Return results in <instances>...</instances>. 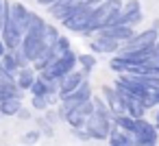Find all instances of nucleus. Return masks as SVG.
Masks as SVG:
<instances>
[{"label": "nucleus", "mask_w": 159, "mask_h": 146, "mask_svg": "<svg viewBox=\"0 0 159 146\" xmlns=\"http://www.w3.org/2000/svg\"><path fill=\"white\" fill-rule=\"evenodd\" d=\"M122 2L120 0H105V2L92 7V13H89V24H87V33H94V31H102L111 18L120 11Z\"/></svg>", "instance_id": "1"}, {"label": "nucleus", "mask_w": 159, "mask_h": 146, "mask_svg": "<svg viewBox=\"0 0 159 146\" xmlns=\"http://www.w3.org/2000/svg\"><path fill=\"white\" fill-rule=\"evenodd\" d=\"M133 144L135 146H155L157 144V129L146 120V118H139L133 122Z\"/></svg>", "instance_id": "2"}, {"label": "nucleus", "mask_w": 159, "mask_h": 146, "mask_svg": "<svg viewBox=\"0 0 159 146\" xmlns=\"http://www.w3.org/2000/svg\"><path fill=\"white\" fill-rule=\"evenodd\" d=\"M159 39V33L155 29H148L139 35H133V39H129L126 44L120 46V52H139V50H150Z\"/></svg>", "instance_id": "3"}, {"label": "nucleus", "mask_w": 159, "mask_h": 146, "mask_svg": "<svg viewBox=\"0 0 159 146\" xmlns=\"http://www.w3.org/2000/svg\"><path fill=\"white\" fill-rule=\"evenodd\" d=\"M83 129H87L85 133H87L89 137H94V139H107V137L111 135V131H113V124H111L109 118H102V116L92 113V116L85 120V126H83Z\"/></svg>", "instance_id": "4"}, {"label": "nucleus", "mask_w": 159, "mask_h": 146, "mask_svg": "<svg viewBox=\"0 0 159 146\" xmlns=\"http://www.w3.org/2000/svg\"><path fill=\"white\" fill-rule=\"evenodd\" d=\"M92 98V87H89V83L87 81H83L70 96H66V98H61V103H63V111L68 113V111H74L79 105H83V103H87Z\"/></svg>", "instance_id": "5"}, {"label": "nucleus", "mask_w": 159, "mask_h": 146, "mask_svg": "<svg viewBox=\"0 0 159 146\" xmlns=\"http://www.w3.org/2000/svg\"><path fill=\"white\" fill-rule=\"evenodd\" d=\"M29 18H31V11H29L24 5H20V2L11 5V9H9V22L16 26V31H18L22 37H24L26 31H29Z\"/></svg>", "instance_id": "6"}, {"label": "nucleus", "mask_w": 159, "mask_h": 146, "mask_svg": "<svg viewBox=\"0 0 159 146\" xmlns=\"http://www.w3.org/2000/svg\"><path fill=\"white\" fill-rule=\"evenodd\" d=\"M89 13H92V7L79 9V11H74V13H72L68 20H63V26H66L68 31H74V33H87Z\"/></svg>", "instance_id": "7"}, {"label": "nucleus", "mask_w": 159, "mask_h": 146, "mask_svg": "<svg viewBox=\"0 0 159 146\" xmlns=\"http://www.w3.org/2000/svg\"><path fill=\"white\" fill-rule=\"evenodd\" d=\"M42 50H44V46H42V37H35V35H24V37H22L20 52L26 57L29 63H33V61L39 57Z\"/></svg>", "instance_id": "8"}, {"label": "nucleus", "mask_w": 159, "mask_h": 146, "mask_svg": "<svg viewBox=\"0 0 159 146\" xmlns=\"http://www.w3.org/2000/svg\"><path fill=\"white\" fill-rule=\"evenodd\" d=\"M98 33H100V37H109V39L118 42L120 46L126 44L129 39H133V35H135V31L131 26H107V29H102Z\"/></svg>", "instance_id": "9"}, {"label": "nucleus", "mask_w": 159, "mask_h": 146, "mask_svg": "<svg viewBox=\"0 0 159 146\" xmlns=\"http://www.w3.org/2000/svg\"><path fill=\"white\" fill-rule=\"evenodd\" d=\"M83 81H85V74H83V72H70V74H66V76L59 81V98L70 96Z\"/></svg>", "instance_id": "10"}, {"label": "nucleus", "mask_w": 159, "mask_h": 146, "mask_svg": "<svg viewBox=\"0 0 159 146\" xmlns=\"http://www.w3.org/2000/svg\"><path fill=\"white\" fill-rule=\"evenodd\" d=\"M102 94H105V100H107L105 105H107L111 118H113V116H122V113H124V105H122L120 96H118L111 87H102Z\"/></svg>", "instance_id": "11"}, {"label": "nucleus", "mask_w": 159, "mask_h": 146, "mask_svg": "<svg viewBox=\"0 0 159 146\" xmlns=\"http://www.w3.org/2000/svg\"><path fill=\"white\" fill-rule=\"evenodd\" d=\"M92 50H94V52L111 55V52H118V50H120V44L113 42V39H109V37H100V35H98V37L92 42Z\"/></svg>", "instance_id": "12"}, {"label": "nucleus", "mask_w": 159, "mask_h": 146, "mask_svg": "<svg viewBox=\"0 0 159 146\" xmlns=\"http://www.w3.org/2000/svg\"><path fill=\"white\" fill-rule=\"evenodd\" d=\"M35 72L31 70V68H24V70H18V74H16V85H18V89L22 92V89H31V85L35 83Z\"/></svg>", "instance_id": "13"}, {"label": "nucleus", "mask_w": 159, "mask_h": 146, "mask_svg": "<svg viewBox=\"0 0 159 146\" xmlns=\"http://www.w3.org/2000/svg\"><path fill=\"white\" fill-rule=\"evenodd\" d=\"M109 146H135V144H133V137L129 133H124V131L113 126V131L109 135Z\"/></svg>", "instance_id": "14"}, {"label": "nucleus", "mask_w": 159, "mask_h": 146, "mask_svg": "<svg viewBox=\"0 0 159 146\" xmlns=\"http://www.w3.org/2000/svg\"><path fill=\"white\" fill-rule=\"evenodd\" d=\"M20 109H22L20 98H7L0 103V116H18Z\"/></svg>", "instance_id": "15"}, {"label": "nucleus", "mask_w": 159, "mask_h": 146, "mask_svg": "<svg viewBox=\"0 0 159 146\" xmlns=\"http://www.w3.org/2000/svg\"><path fill=\"white\" fill-rule=\"evenodd\" d=\"M57 39H59V33H57V29H55V26H50V24H46V29H44V35H42V46H44L46 50H50V48L57 44Z\"/></svg>", "instance_id": "16"}, {"label": "nucleus", "mask_w": 159, "mask_h": 146, "mask_svg": "<svg viewBox=\"0 0 159 146\" xmlns=\"http://www.w3.org/2000/svg\"><path fill=\"white\" fill-rule=\"evenodd\" d=\"M0 68H2L7 74H11V76H16V74H18V70H20V68H18V63H16V57H13L11 52H7L2 59H0Z\"/></svg>", "instance_id": "17"}, {"label": "nucleus", "mask_w": 159, "mask_h": 146, "mask_svg": "<svg viewBox=\"0 0 159 146\" xmlns=\"http://www.w3.org/2000/svg\"><path fill=\"white\" fill-rule=\"evenodd\" d=\"M66 120L70 122V126H72V129H83L87 118H83V116H81V113H76V111H68V113H66Z\"/></svg>", "instance_id": "18"}, {"label": "nucleus", "mask_w": 159, "mask_h": 146, "mask_svg": "<svg viewBox=\"0 0 159 146\" xmlns=\"http://www.w3.org/2000/svg\"><path fill=\"white\" fill-rule=\"evenodd\" d=\"M92 109H94L96 116H102V118H109V120H111V113H109L107 105H105L100 98H92Z\"/></svg>", "instance_id": "19"}, {"label": "nucleus", "mask_w": 159, "mask_h": 146, "mask_svg": "<svg viewBox=\"0 0 159 146\" xmlns=\"http://www.w3.org/2000/svg\"><path fill=\"white\" fill-rule=\"evenodd\" d=\"M31 94H33V96H46V94H48V83H44V81L37 76L35 83L31 85Z\"/></svg>", "instance_id": "20"}, {"label": "nucleus", "mask_w": 159, "mask_h": 146, "mask_svg": "<svg viewBox=\"0 0 159 146\" xmlns=\"http://www.w3.org/2000/svg\"><path fill=\"white\" fill-rule=\"evenodd\" d=\"M76 61L83 66V74H87V72L96 66V59H94L92 55H81V57H76Z\"/></svg>", "instance_id": "21"}, {"label": "nucleus", "mask_w": 159, "mask_h": 146, "mask_svg": "<svg viewBox=\"0 0 159 146\" xmlns=\"http://www.w3.org/2000/svg\"><path fill=\"white\" fill-rule=\"evenodd\" d=\"M33 107H35V109H46V107H48L46 96H33Z\"/></svg>", "instance_id": "22"}, {"label": "nucleus", "mask_w": 159, "mask_h": 146, "mask_svg": "<svg viewBox=\"0 0 159 146\" xmlns=\"http://www.w3.org/2000/svg\"><path fill=\"white\" fill-rule=\"evenodd\" d=\"M37 139H39V133H37V131H31V133H26V135L22 137L24 144H35Z\"/></svg>", "instance_id": "23"}, {"label": "nucleus", "mask_w": 159, "mask_h": 146, "mask_svg": "<svg viewBox=\"0 0 159 146\" xmlns=\"http://www.w3.org/2000/svg\"><path fill=\"white\" fill-rule=\"evenodd\" d=\"M37 2H39V5H44V7H52L57 0H37Z\"/></svg>", "instance_id": "24"}, {"label": "nucleus", "mask_w": 159, "mask_h": 146, "mask_svg": "<svg viewBox=\"0 0 159 146\" xmlns=\"http://www.w3.org/2000/svg\"><path fill=\"white\" fill-rule=\"evenodd\" d=\"M7 55V48H5V44H2V39H0V59H2Z\"/></svg>", "instance_id": "25"}, {"label": "nucleus", "mask_w": 159, "mask_h": 146, "mask_svg": "<svg viewBox=\"0 0 159 146\" xmlns=\"http://www.w3.org/2000/svg\"><path fill=\"white\" fill-rule=\"evenodd\" d=\"M18 116H20V118H24V120H26V118H31V113H29V111H24V109H20V111H18Z\"/></svg>", "instance_id": "26"}, {"label": "nucleus", "mask_w": 159, "mask_h": 146, "mask_svg": "<svg viewBox=\"0 0 159 146\" xmlns=\"http://www.w3.org/2000/svg\"><path fill=\"white\" fill-rule=\"evenodd\" d=\"M100 2H105V0H89V7H96V5H100Z\"/></svg>", "instance_id": "27"}, {"label": "nucleus", "mask_w": 159, "mask_h": 146, "mask_svg": "<svg viewBox=\"0 0 159 146\" xmlns=\"http://www.w3.org/2000/svg\"><path fill=\"white\" fill-rule=\"evenodd\" d=\"M152 50H155V52H159V39H157V44L152 46Z\"/></svg>", "instance_id": "28"}, {"label": "nucleus", "mask_w": 159, "mask_h": 146, "mask_svg": "<svg viewBox=\"0 0 159 146\" xmlns=\"http://www.w3.org/2000/svg\"><path fill=\"white\" fill-rule=\"evenodd\" d=\"M155 129H159V113H157V126H155Z\"/></svg>", "instance_id": "29"}, {"label": "nucleus", "mask_w": 159, "mask_h": 146, "mask_svg": "<svg viewBox=\"0 0 159 146\" xmlns=\"http://www.w3.org/2000/svg\"><path fill=\"white\" fill-rule=\"evenodd\" d=\"M0 9H2V0H0Z\"/></svg>", "instance_id": "30"}]
</instances>
